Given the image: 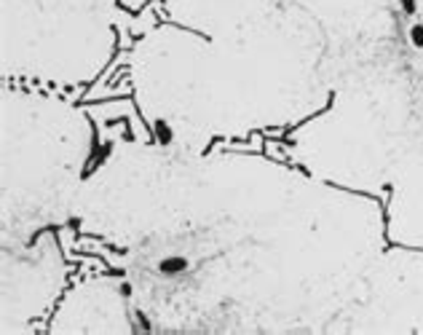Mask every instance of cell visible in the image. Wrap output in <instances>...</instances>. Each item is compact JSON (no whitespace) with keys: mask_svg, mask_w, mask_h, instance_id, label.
Instances as JSON below:
<instances>
[{"mask_svg":"<svg viewBox=\"0 0 423 335\" xmlns=\"http://www.w3.org/2000/svg\"><path fill=\"white\" fill-rule=\"evenodd\" d=\"M121 3V8H126L129 14H142V11H148V5L153 3V0H118Z\"/></svg>","mask_w":423,"mask_h":335,"instance_id":"6da1fadb","label":"cell"}]
</instances>
